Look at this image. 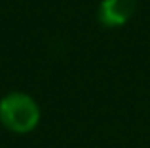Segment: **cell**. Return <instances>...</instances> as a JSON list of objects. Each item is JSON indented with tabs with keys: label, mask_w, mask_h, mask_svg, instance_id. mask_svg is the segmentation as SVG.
Listing matches in <instances>:
<instances>
[{
	"label": "cell",
	"mask_w": 150,
	"mask_h": 148,
	"mask_svg": "<svg viewBox=\"0 0 150 148\" xmlns=\"http://www.w3.org/2000/svg\"><path fill=\"white\" fill-rule=\"evenodd\" d=\"M137 0H103L97 10V19L105 29H118L135 15Z\"/></svg>",
	"instance_id": "2"
},
{
	"label": "cell",
	"mask_w": 150,
	"mask_h": 148,
	"mask_svg": "<svg viewBox=\"0 0 150 148\" xmlns=\"http://www.w3.org/2000/svg\"><path fill=\"white\" fill-rule=\"evenodd\" d=\"M40 122V108L30 95L11 91L0 99V123L15 135H27Z\"/></svg>",
	"instance_id": "1"
}]
</instances>
